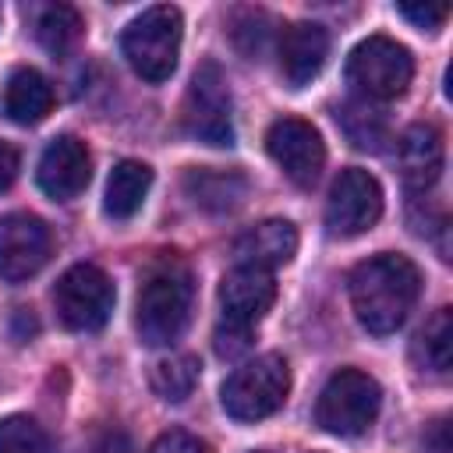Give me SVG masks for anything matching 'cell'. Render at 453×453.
<instances>
[{
  "instance_id": "1",
  "label": "cell",
  "mask_w": 453,
  "mask_h": 453,
  "mask_svg": "<svg viewBox=\"0 0 453 453\" xmlns=\"http://www.w3.org/2000/svg\"><path fill=\"white\" fill-rule=\"evenodd\" d=\"M347 283H350V308L357 322L375 336L396 333L421 294L418 265L407 255H393V251L357 262Z\"/></svg>"
},
{
  "instance_id": "2",
  "label": "cell",
  "mask_w": 453,
  "mask_h": 453,
  "mask_svg": "<svg viewBox=\"0 0 453 453\" xmlns=\"http://www.w3.org/2000/svg\"><path fill=\"white\" fill-rule=\"evenodd\" d=\"M191 273L177 258H163L149 269L142 290H138V308H134V326L142 343L149 347H170L180 340L191 319Z\"/></svg>"
},
{
  "instance_id": "3",
  "label": "cell",
  "mask_w": 453,
  "mask_h": 453,
  "mask_svg": "<svg viewBox=\"0 0 453 453\" xmlns=\"http://www.w3.org/2000/svg\"><path fill=\"white\" fill-rule=\"evenodd\" d=\"M180 35H184V18L177 7L170 4H156L145 7L127 28H124V57L134 67V74H142L145 81H166L177 71V57H180Z\"/></svg>"
},
{
  "instance_id": "4",
  "label": "cell",
  "mask_w": 453,
  "mask_h": 453,
  "mask_svg": "<svg viewBox=\"0 0 453 453\" xmlns=\"http://www.w3.org/2000/svg\"><path fill=\"white\" fill-rule=\"evenodd\" d=\"M290 393V365L280 354H258L230 372L219 389L223 411L234 421H262L283 407Z\"/></svg>"
},
{
  "instance_id": "5",
  "label": "cell",
  "mask_w": 453,
  "mask_h": 453,
  "mask_svg": "<svg viewBox=\"0 0 453 453\" xmlns=\"http://www.w3.org/2000/svg\"><path fill=\"white\" fill-rule=\"evenodd\" d=\"M411 78H414V57L403 42L389 35H368L347 57V81L368 103L403 96Z\"/></svg>"
},
{
  "instance_id": "6",
  "label": "cell",
  "mask_w": 453,
  "mask_h": 453,
  "mask_svg": "<svg viewBox=\"0 0 453 453\" xmlns=\"http://www.w3.org/2000/svg\"><path fill=\"white\" fill-rule=\"evenodd\" d=\"M382 407V389L368 372L357 368H340L336 375H329V382L319 393V407H315V421L329 432V435H361L372 428V421L379 418Z\"/></svg>"
},
{
  "instance_id": "7",
  "label": "cell",
  "mask_w": 453,
  "mask_h": 453,
  "mask_svg": "<svg viewBox=\"0 0 453 453\" xmlns=\"http://www.w3.org/2000/svg\"><path fill=\"white\" fill-rule=\"evenodd\" d=\"M113 283L110 276L99 269V265H88V262H78L71 265L57 287H53V308H57V319L74 329V333H92V329H103L110 311H113Z\"/></svg>"
},
{
  "instance_id": "8",
  "label": "cell",
  "mask_w": 453,
  "mask_h": 453,
  "mask_svg": "<svg viewBox=\"0 0 453 453\" xmlns=\"http://www.w3.org/2000/svg\"><path fill=\"white\" fill-rule=\"evenodd\" d=\"M184 127L205 145H234V99L216 60L198 64L184 96Z\"/></svg>"
},
{
  "instance_id": "9",
  "label": "cell",
  "mask_w": 453,
  "mask_h": 453,
  "mask_svg": "<svg viewBox=\"0 0 453 453\" xmlns=\"http://www.w3.org/2000/svg\"><path fill=\"white\" fill-rule=\"evenodd\" d=\"M382 216V188L379 180L361 170V166H347L333 188H329V202H326V226L333 237H357L365 230H372Z\"/></svg>"
},
{
  "instance_id": "10",
  "label": "cell",
  "mask_w": 453,
  "mask_h": 453,
  "mask_svg": "<svg viewBox=\"0 0 453 453\" xmlns=\"http://www.w3.org/2000/svg\"><path fill=\"white\" fill-rule=\"evenodd\" d=\"M265 149L273 156V163L297 184V188H311L326 166V142L322 134L301 120V117H280L269 131H265Z\"/></svg>"
},
{
  "instance_id": "11",
  "label": "cell",
  "mask_w": 453,
  "mask_h": 453,
  "mask_svg": "<svg viewBox=\"0 0 453 453\" xmlns=\"http://www.w3.org/2000/svg\"><path fill=\"white\" fill-rule=\"evenodd\" d=\"M53 255L50 226L32 212H7L0 216V280H28L35 276Z\"/></svg>"
},
{
  "instance_id": "12",
  "label": "cell",
  "mask_w": 453,
  "mask_h": 453,
  "mask_svg": "<svg viewBox=\"0 0 453 453\" xmlns=\"http://www.w3.org/2000/svg\"><path fill=\"white\" fill-rule=\"evenodd\" d=\"M276 301V280L265 269L251 265H234L223 283H219V308H223V326L255 333V326L265 319V311Z\"/></svg>"
},
{
  "instance_id": "13",
  "label": "cell",
  "mask_w": 453,
  "mask_h": 453,
  "mask_svg": "<svg viewBox=\"0 0 453 453\" xmlns=\"http://www.w3.org/2000/svg\"><path fill=\"white\" fill-rule=\"evenodd\" d=\"M88 177H92V156L85 149L81 138L74 134H57L42 156H39V170H35V180L39 188L57 198V202H71L78 198L85 188H88Z\"/></svg>"
},
{
  "instance_id": "14",
  "label": "cell",
  "mask_w": 453,
  "mask_h": 453,
  "mask_svg": "<svg viewBox=\"0 0 453 453\" xmlns=\"http://www.w3.org/2000/svg\"><path fill=\"white\" fill-rule=\"evenodd\" d=\"M329 57V32L319 21H297L280 39V71L290 88H304Z\"/></svg>"
},
{
  "instance_id": "15",
  "label": "cell",
  "mask_w": 453,
  "mask_h": 453,
  "mask_svg": "<svg viewBox=\"0 0 453 453\" xmlns=\"http://www.w3.org/2000/svg\"><path fill=\"white\" fill-rule=\"evenodd\" d=\"M396 166L411 191L425 195L442 173V134L432 124H411L396 142Z\"/></svg>"
},
{
  "instance_id": "16",
  "label": "cell",
  "mask_w": 453,
  "mask_h": 453,
  "mask_svg": "<svg viewBox=\"0 0 453 453\" xmlns=\"http://www.w3.org/2000/svg\"><path fill=\"white\" fill-rule=\"evenodd\" d=\"M294 255H297V226L290 219H262L234 241L237 265H251L265 273H273L276 265H287Z\"/></svg>"
},
{
  "instance_id": "17",
  "label": "cell",
  "mask_w": 453,
  "mask_h": 453,
  "mask_svg": "<svg viewBox=\"0 0 453 453\" xmlns=\"http://www.w3.org/2000/svg\"><path fill=\"white\" fill-rule=\"evenodd\" d=\"M184 191L195 205H202L209 212H234L248 195V177L237 170L191 166L184 173Z\"/></svg>"
},
{
  "instance_id": "18",
  "label": "cell",
  "mask_w": 453,
  "mask_h": 453,
  "mask_svg": "<svg viewBox=\"0 0 453 453\" xmlns=\"http://www.w3.org/2000/svg\"><path fill=\"white\" fill-rule=\"evenodd\" d=\"M50 110H53V85L46 81V74H39L35 67L11 71L4 85V113L14 124L28 127V124H39Z\"/></svg>"
},
{
  "instance_id": "19",
  "label": "cell",
  "mask_w": 453,
  "mask_h": 453,
  "mask_svg": "<svg viewBox=\"0 0 453 453\" xmlns=\"http://www.w3.org/2000/svg\"><path fill=\"white\" fill-rule=\"evenodd\" d=\"M149 188H152V170L145 163H138V159H120L110 170V180H106V195H103L106 216L131 219L145 205Z\"/></svg>"
},
{
  "instance_id": "20",
  "label": "cell",
  "mask_w": 453,
  "mask_h": 453,
  "mask_svg": "<svg viewBox=\"0 0 453 453\" xmlns=\"http://www.w3.org/2000/svg\"><path fill=\"white\" fill-rule=\"evenodd\" d=\"M411 357H414V365L421 372H432V375H446L449 372V361H453V311L449 308H439L418 329Z\"/></svg>"
},
{
  "instance_id": "21",
  "label": "cell",
  "mask_w": 453,
  "mask_h": 453,
  "mask_svg": "<svg viewBox=\"0 0 453 453\" xmlns=\"http://www.w3.org/2000/svg\"><path fill=\"white\" fill-rule=\"evenodd\" d=\"M336 124L343 127V134L350 138L354 149H365V152H379L382 142L389 138V124H386V113L375 110L368 99H347L336 106Z\"/></svg>"
},
{
  "instance_id": "22",
  "label": "cell",
  "mask_w": 453,
  "mask_h": 453,
  "mask_svg": "<svg viewBox=\"0 0 453 453\" xmlns=\"http://www.w3.org/2000/svg\"><path fill=\"white\" fill-rule=\"evenodd\" d=\"M198 357L195 354H170V357H159L149 372V386L156 396L170 400V403H180L195 393L198 386Z\"/></svg>"
},
{
  "instance_id": "23",
  "label": "cell",
  "mask_w": 453,
  "mask_h": 453,
  "mask_svg": "<svg viewBox=\"0 0 453 453\" xmlns=\"http://www.w3.org/2000/svg\"><path fill=\"white\" fill-rule=\"evenodd\" d=\"M81 32H85V21H81V14L71 4H50L35 18V39L53 57H64L81 39Z\"/></svg>"
},
{
  "instance_id": "24",
  "label": "cell",
  "mask_w": 453,
  "mask_h": 453,
  "mask_svg": "<svg viewBox=\"0 0 453 453\" xmlns=\"http://www.w3.org/2000/svg\"><path fill=\"white\" fill-rule=\"evenodd\" d=\"M0 453H53V442L28 414H7L0 418Z\"/></svg>"
},
{
  "instance_id": "25",
  "label": "cell",
  "mask_w": 453,
  "mask_h": 453,
  "mask_svg": "<svg viewBox=\"0 0 453 453\" xmlns=\"http://www.w3.org/2000/svg\"><path fill=\"white\" fill-rule=\"evenodd\" d=\"M149 453H209V446H205L198 435H191V432L170 428V432H163V435L149 446Z\"/></svg>"
},
{
  "instance_id": "26",
  "label": "cell",
  "mask_w": 453,
  "mask_h": 453,
  "mask_svg": "<svg viewBox=\"0 0 453 453\" xmlns=\"http://www.w3.org/2000/svg\"><path fill=\"white\" fill-rule=\"evenodd\" d=\"M400 14L414 21L418 28H439L449 18V7L446 4H400Z\"/></svg>"
},
{
  "instance_id": "27",
  "label": "cell",
  "mask_w": 453,
  "mask_h": 453,
  "mask_svg": "<svg viewBox=\"0 0 453 453\" xmlns=\"http://www.w3.org/2000/svg\"><path fill=\"white\" fill-rule=\"evenodd\" d=\"M14 177H18V152L7 142H0V191H7Z\"/></svg>"
},
{
  "instance_id": "28",
  "label": "cell",
  "mask_w": 453,
  "mask_h": 453,
  "mask_svg": "<svg viewBox=\"0 0 453 453\" xmlns=\"http://www.w3.org/2000/svg\"><path fill=\"white\" fill-rule=\"evenodd\" d=\"M425 449L428 453H449V425H446V418H439L432 425V432L425 435Z\"/></svg>"
},
{
  "instance_id": "29",
  "label": "cell",
  "mask_w": 453,
  "mask_h": 453,
  "mask_svg": "<svg viewBox=\"0 0 453 453\" xmlns=\"http://www.w3.org/2000/svg\"><path fill=\"white\" fill-rule=\"evenodd\" d=\"M92 453H134V446H131V439H127L124 432H106V435L92 446Z\"/></svg>"
}]
</instances>
